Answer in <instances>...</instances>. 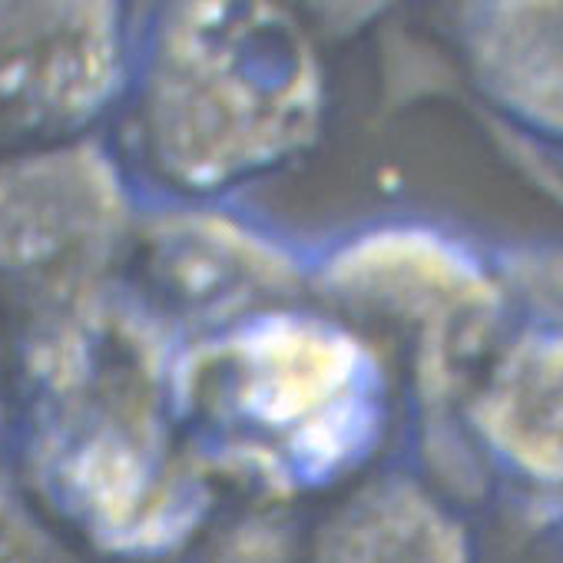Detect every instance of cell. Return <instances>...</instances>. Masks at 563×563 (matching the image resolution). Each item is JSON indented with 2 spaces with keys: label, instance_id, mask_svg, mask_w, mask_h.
Instances as JSON below:
<instances>
[{
  "label": "cell",
  "instance_id": "4",
  "mask_svg": "<svg viewBox=\"0 0 563 563\" xmlns=\"http://www.w3.org/2000/svg\"><path fill=\"white\" fill-rule=\"evenodd\" d=\"M258 398L265 411L296 415L319 395H332L349 375V352L339 342L309 335H275L258 352Z\"/></svg>",
  "mask_w": 563,
  "mask_h": 563
},
{
  "label": "cell",
  "instance_id": "3",
  "mask_svg": "<svg viewBox=\"0 0 563 563\" xmlns=\"http://www.w3.org/2000/svg\"><path fill=\"white\" fill-rule=\"evenodd\" d=\"M500 44V87L530 117L563 130V11H510Z\"/></svg>",
  "mask_w": 563,
  "mask_h": 563
},
{
  "label": "cell",
  "instance_id": "2",
  "mask_svg": "<svg viewBox=\"0 0 563 563\" xmlns=\"http://www.w3.org/2000/svg\"><path fill=\"white\" fill-rule=\"evenodd\" d=\"M325 563H464V543L428 500L391 490L339 527Z\"/></svg>",
  "mask_w": 563,
  "mask_h": 563
},
{
  "label": "cell",
  "instance_id": "1",
  "mask_svg": "<svg viewBox=\"0 0 563 563\" xmlns=\"http://www.w3.org/2000/svg\"><path fill=\"white\" fill-rule=\"evenodd\" d=\"M484 428L527 474L563 481V339H530L497 368Z\"/></svg>",
  "mask_w": 563,
  "mask_h": 563
},
{
  "label": "cell",
  "instance_id": "5",
  "mask_svg": "<svg viewBox=\"0 0 563 563\" xmlns=\"http://www.w3.org/2000/svg\"><path fill=\"white\" fill-rule=\"evenodd\" d=\"M0 563H64V556L14 507L0 504Z\"/></svg>",
  "mask_w": 563,
  "mask_h": 563
}]
</instances>
